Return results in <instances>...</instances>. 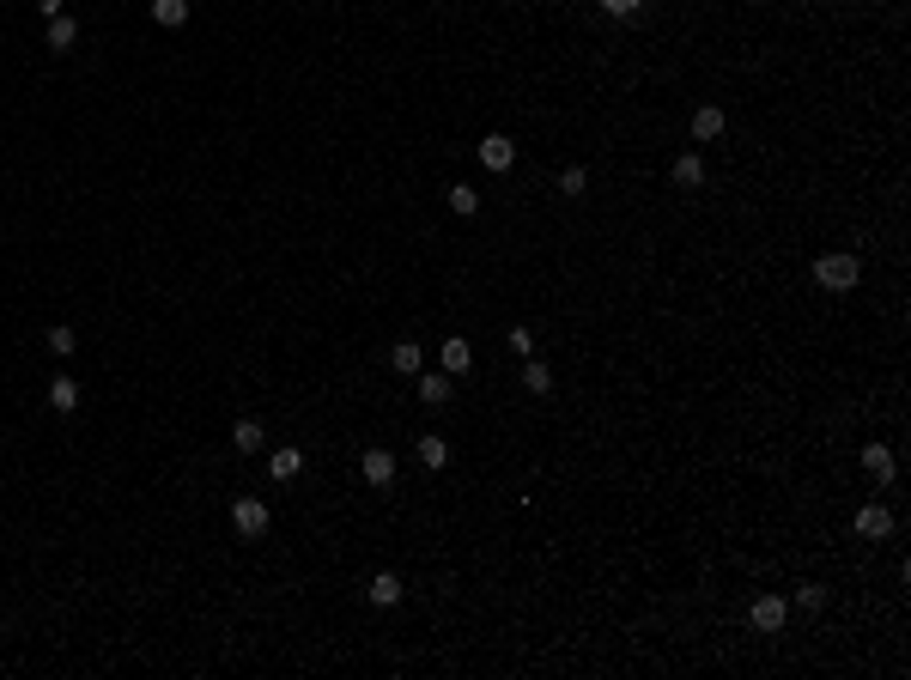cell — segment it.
I'll list each match as a JSON object with an SVG mask.
<instances>
[{
    "instance_id": "cell-1",
    "label": "cell",
    "mask_w": 911,
    "mask_h": 680,
    "mask_svg": "<svg viewBox=\"0 0 911 680\" xmlns=\"http://www.w3.org/2000/svg\"><path fill=\"white\" fill-rule=\"evenodd\" d=\"M814 280L827 286V292H850V286L863 280V261L857 256H820L814 261Z\"/></svg>"
},
{
    "instance_id": "cell-2",
    "label": "cell",
    "mask_w": 911,
    "mask_h": 680,
    "mask_svg": "<svg viewBox=\"0 0 911 680\" xmlns=\"http://www.w3.org/2000/svg\"><path fill=\"white\" fill-rule=\"evenodd\" d=\"M231 529H237L243 540H262L267 535V504L262 499H237L231 504Z\"/></svg>"
},
{
    "instance_id": "cell-3",
    "label": "cell",
    "mask_w": 911,
    "mask_h": 680,
    "mask_svg": "<svg viewBox=\"0 0 911 680\" xmlns=\"http://www.w3.org/2000/svg\"><path fill=\"white\" fill-rule=\"evenodd\" d=\"M784 620H790L784 596H760V601L748 607V626H753V632H784Z\"/></svg>"
},
{
    "instance_id": "cell-4",
    "label": "cell",
    "mask_w": 911,
    "mask_h": 680,
    "mask_svg": "<svg viewBox=\"0 0 911 680\" xmlns=\"http://www.w3.org/2000/svg\"><path fill=\"white\" fill-rule=\"evenodd\" d=\"M474 152H480L486 170H510V164H517V141H510V134H486Z\"/></svg>"
},
{
    "instance_id": "cell-5",
    "label": "cell",
    "mask_w": 911,
    "mask_h": 680,
    "mask_svg": "<svg viewBox=\"0 0 911 680\" xmlns=\"http://www.w3.org/2000/svg\"><path fill=\"white\" fill-rule=\"evenodd\" d=\"M413 389H420L425 407H444V401L456 395V377H450V371H420V377H413Z\"/></svg>"
},
{
    "instance_id": "cell-6",
    "label": "cell",
    "mask_w": 911,
    "mask_h": 680,
    "mask_svg": "<svg viewBox=\"0 0 911 680\" xmlns=\"http://www.w3.org/2000/svg\"><path fill=\"white\" fill-rule=\"evenodd\" d=\"M857 535L887 540L893 535V510H887V504H863V510H857Z\"/></svg>"
},
{
    "instance_id": "cell-7",
    "label": "cell",
    "mask_w": 911,
    "mask_h": 680,
    "mask_svg": "<svg viewBox=\"0 0 911 680\" xmlns=\"http://www.w3.org/2000/svg\"><path fill=\"white\" fill-rule=\"evenodd\" d=\"M267 474H274V481H298V474H304V450H298V443L274 450V456H267Z\"/></svg>"
},
{
    "instance_id": "cell-8",
    "label": "cell",
    "mask_w": 911,
    "mask_h": 680,
    "mask_svg": "<svg viewBox=\"0 0 911 680\" xmlns=\"http://www.w3.org/2000/svg\"><path fill=\"white\" fill-rule=\"evenodd\" d=\"M359 468H364V481H371V486H395V456H389V450H364Z\"/></svg>"
},
{
    "instance_id": "cell-9",
    "label": "cell",
    "mask_w": 911,
    "mask_h": 680,
    "mask_svg": "<svg viewBox=\"0 0 911 680\" xmlns=\"http://www.w3.org/2000/svg\"><path fill=\"white\" fill-rule=\"evenodd\" d=\"M729 128V116L717 110V103H705V110H693V141H717Z\"/></svg>"
},
{
    "instance_id": "cell-10",
    "label": "cell",
    "mask_w": 911,
    "mask_h": 680,
    "mask_svg": "<svg viewBox=\"0 0 911 680\" xmlns=\"http://www.w3.org/2000/svg\"><path fill=\"white\" fill-rule=\"evenodd\" d=\"M231 443H237V456H256V450L267 443L262 420H237V425H231Z\"/></svg>"
},
{
    "instance_id": "cell-11",
    "label": "cell",
    "mask_w": 911,
    "mask_h": 680,
    "mask_svg": "<svg viewBox=\"0 0 911 680\" xmlns=\"http://www.w3.org/2000/svg\"><path fill=\"white\" fill-rule=\"evenodd\" d=\"M438 359H444L450 377H462L468 364H474V346H468V340H444V346H438Z\"/></svg>"
},
{
    "instance_id": "cell-12",
    "label": "cell",
    "mask_w": 911,
    "mask_h": 680,
    "mask_svg": "<svg viewBox=\"0 0 911 680\" xmlns=\"http://www.w3.org/2000/svg\"><path fill=\"white\" fill-rule=\"evenodd\" d=\"M73 43H80V24L67 19V13H55V19H49V49H55V55H67Z\"/></svg>"
},
{
    "instance_id": "cell-13",
    "label": "cell",
    "mask_w": 911,
    "mask_h": 680,
    "mask_svg": "<svg viewBox=\"0 0 911 680\" xmlns=\"http://www.w3.org/2000/svg\"><path fill=\"white\" fill-rule=\"evenodd\" d=\"M863 468H869L875 481L887 486V481H893V468H899V461H893V450H887V443H869V450H863Z\"/></svg>"
},
{
    "instance_id": "cell-14",
    "label": "cell",
    "mask_w": 911,
    "mask_h": 680,
    "mask_svg": "<svg viewBox=\"0 0 911 680\" xmlns=\"http://www.w3.org/2000/svg\"><path fill=\"white\" fill-rule=\"evenodd\" d=\"M364 596L377 601V607H395V601H402V578H395V571H377V578H371V589H364Z\"/></svg>"
},
{
    "instance_id": "cell-15",
    "label": "cell",
    "mask_w": 911,
    "mask_h": 680,
    "mask_svg": "<svg viewBox=\"0 0 911 680\" xmlns=\"http://www.w3.org/2000/svg\"><path fill=\"white\" fill-rule=\"evenodd\" d=\"M49 407H55V413H73V407H80V383L55 377V383H49Z\"/></svg>"
},
{
    "instance_id": "cell-16",
    "label": "cell",
    "mask_w": 911,
    "mask_h": 680,
    "mask_svg": "<svg viewBox=\"0 0 911 680\" xmlns=\"http://www.w3.org/2000/svg\"><path fill=\"white\" fill-rule=\"evenodd\" d=\"M674 182H681V189H699V182H705V159H699V152H681V159H674Z\"/></svg>"
},
{
    "instance_id": "cell-17",
    "label": "cell",
    "mask_w": 911,
    "mask_h": 680,
    "mask_svg": "<svg viewBox=\"0 0 911 680\" xmlns=\"http://www.w3.org/2000/svg\"><path fill=\"white\" fill-rule=\"evenodd\" d=\"M152 19L164 31H177V24H189V0H152Z\"/></svg>"
},
{
    "instance_id": "cell-18",
    "label": "cell",
    "mask_w": 911,
    "mask_h": 680,
    "mask_svg": "<svg viewBox=\"0 0 911 680\" xmlns=\"http://www.w3.org/2000/svg\"><path fill=\"white\" fill-rule=\"evenodd\" d=\"M389 364H395V371H402V377H420V364H425V353H420V346H413V340H402V346H395V353H389Z\"/></svg>"
},
{
    "instance_id": "cell-19",
    "label": "cell",
    "mask_w": 911,
    "mask_h": 680,
    "mask_svg": "<svg viewBox=\"0 0 911 680\" xmlns=\"http://www.w3.org/2000/svg\"><path fill=\"white\" fill-rule=\"evenodd\" d=\"M523 389L528 395H547V389H553V371H547L541 359H523Z\"/></svg>"
},
{
    "instance_id": "cell-20",
    "label": "cell",
    "mask_w": 911,
    "mask_h": 680,
    "mask_svg": "<svg viewBox=\"0 0 911 680\" xmlns=\"http://www.w3.org/2000/svg\"><path fill=\"white\" fill-rule=\"evenodd\" d=\"M420 461L425 468H450V443L444 438H420Z\"/></svg>"
},
{
    "instance_id": "cell-21",
    "label": "cell",
    "mask_w": 911,
    "mask_h": 680,
    "mask_svg": "<svg viewBox=\"0 0 911 680\" xmlns=\"http://www.w3.org/2000/svg\"><path fill=\"white\" fill-rule=\"evenodd\" d=\"M73 346H80V335H73L67 322H55V328H49V353H55V359H67Z\"/></svg>"
},
{
    "instance_id": "cell-22",
    "label": "cell",
    "mask_w": 911,
    "mask_h": 680,
    "mask_svg": "<svg viewBox=\"0 0 911 680\" xmlns=\"http://www.w3.org/2000/svg\"><path fill=\"white\" fill-rule=\"evenodd\" d=\"M796 607H802V614H820V607H827V589H820V583H802V589H796Z\"/></svg>"
},
{
    "instance_id": "cell-23",
    "label": "cell",
    "mask_w": 911,
    "mask_h": 680,
    "mask_svg": "<svg viewBox=\"0 0 911 680\" xmlns=\"http://www.w3.org/2000/svg\"><path fill=\"white\" fill-rule=\"evenodd\" d=\"M450 207H456V213L468 219V213H480V195H474L468 182H456V189H450Z\"/></svg>"
},
{
    "instance_id": "cell-24",
    "label": "cell",
    "mask_w": 911,
    "mask_h": 680,
    "mask_svg": "<svg viewBox=\"0 0 911 680\" xmlns=\"http://www.w3.org/2000/svg\"><path fill=\"white\" fill-rule=\"evenodd\" d=\"M505 346H510V353H517V359H535V335H528L523 322H517V328H510V335H505Z\"/></svg>"
},
{
    "instance_id": "cell-25",
    "label": "cell",
    "mask_w": 911,
    "mask_h": 680,
    "mask_svg": "<svg viewBox=\"0 0 911 680\" xmlns=\"http://www.w3.org/2000/svg\"><path fill=\"white\" fill-rule=\"evenodd\" d=\"M638 6H644V0H602V13H607V19H632Z\"/></svg>"
},
{
    "instance_id": "cell-26",
    "label": "cell",
    "mask_w": 911,
    "mask_h": 680,
    "mask_svg": "<svg viewBox=\"0 0 911 680\" xmlns=\"http://www.w3.org/2000/svg\"><path fill=\"white\" fill-rule=\"evenodd\" d=\"M559 189H566V195H584V170H577V164H571L566 177H559Z\"/></svg>"
},
{
    "instance_id": "cell-27",
    "label": "cell",
    "mask_w": 911,
    "mask_h": 680,
    "mask_svg": "<svg viewBox=\"0 0 911 680\" xmlns=\"http://www.w3.org/2000/svg\"><path fill=\"white\" fill-rule=\"evenodd\" d=\"M37 13H43V19H55V13H67V0H37Z\"/></svg>"
}]
</instances>
